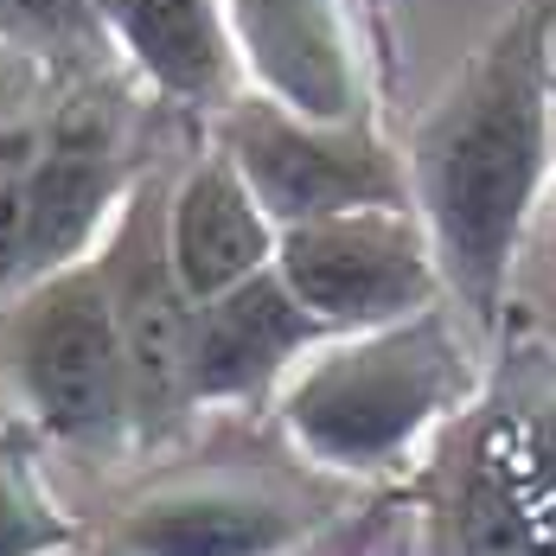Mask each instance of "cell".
<instances>
[{"instance_id":"cell-1","label":"cell","mask_w":556,"mask_h":556,"mask_svg":"<svg viewBox=\"0 0 556 556\" xmlns=\"http://www.w3.org/2000/svg\"><path fill=\"white\" fill-rule=\"evenodd\" d=\"M551 39V0L511 7L403 135L409 205L435 243L447 307L473 339L500 333L525 230L556 167Z\"/></svg>"},{"instance_id":"cell-2","label":"cell","mask_w":556,"mask_h":556,"mask_svg":"<svg viewBox=\"0 0 556 556\" xmlns=\"http://www.w3.org/2000/svg\"><path fill=\"white\" fill-rule=\"evenodd\" d=\"M480 339L454 307L333 333L276 396V429L314 473L390 480L409 473L480 403Z\"/></svg>"},{"instance_id":"cell-3","label":"cell","mask_w":556,"mask_h":556,"mask_svg":"<svg viewBox=\"0 0 556 556\" xmlns=\"http://www.w3.org/2000/svg\"><path fill=\"white\" fill-rule=\"evenodd\" d=\"M0 371L20 416L58 447H135V390L97 263L26 281L0 307Z\"/></svg>"},{"instance_id":"cell-4","label":"cell","mask_w":556,"mask_h":556,"mask_svg":"<svg viewBox=\"0 0 556 556\" xmlns=\"http://www.w3.org/2000/svg\"><path fill=\"white\" fill-rule=\"evenodd\" d=\"M429 556H556V365L480 390L454 422Z\"/></svg>"},{"instance_id":"cell-5","label":"cell","mask_w":556,"mask_h":556,"mask_svg":"<svg viewBox=\"0 0 556 556\" xmlns=\"http://www.w3.org/2000/svg\"><path fill=\"white\" fill-rule=\"evenodd\" d=\"M212 148L230 154V167L243 173V186L276 218V230L365 205H409L403 148L384 141L371 115L314 122L263 90H243L230 110L212 115Z\"/></svg>"},{"instance_id":"cell-6","label":"cell","mask_w":556,"mask_h":556,"mask_svg":"<svg viewBox=\"0 0 556 556\" xmlns=\"http://www.w3.org/2000/svg\"><path fill=\"white\" fill-rule=\"evenodd\" d=\"M135 161V103L110 84V71L58 77L46 115V154L26 192V281L90 263L141 186Z\"/></svg>"},{"instance_id":"cell-7","label":"cell","mask_w":556,"mask_h":556,"mask_svg":"<svg viewBox=\"0 0 556 556\" xmlns=\"http://www.w3.org/2000/svg\"><path fill=\"white\" fill-rule=\"evenodd\" d=\"M276 276L327 333L390 327L447 301L442 263L416 205H365L288 224L276 243Z\"/></svg>"},{"instance_id":"cell-8","label":"cell","mask_w":556,"mask_h":556,"mask_svg":"<svg viewBox=\"0 0 556 556\" xmlns=\"http://www.w3.org/2000/svg\"><path fill=\"white\" fill-rule=\"evenodd\" d=\"M110 288L122 352H128V390H135V447L167 442L173 429L192 416L186 396V358H192V314L199 301L173 269L167 250V186L141 173L128 192L122 218L110 224L103 250L90 256Z\"/></svg>"},{"instance_id":"cell-9","label":"cell","mask_w":556,"mask_h":556,"mask_svg":"<svg viewBox=\"0 0 556 556\" xmlns=\"http://www.w3.org/2000/svg\"><path fill=\"white\" fill-rule=\"evenodd\" d=\"M250 90L314 122H352L371 97V58L390 64L384 0H224Z\"/></svg>"},{"instance_id":"cell-10","label":"cell","mask_w":556,"mask_h":556,"mask_svg":"<svg viewBox=\"0 0 556 556\" xmlns=\"http://www.w3.org/2000/svg\"><path fill=\"white\" fill-rule=\"evenodd\" d=\"M327 525V505L263 473H167L122 505L115 556H301Z\"/></svg>"},{"instance_id":"cell-11","label":"cell","mask_w":556,"mask_h":556,"mask_svg":"<svg viewBox=\"0 0 556 556\" xmlns=\"http://www.w3.org/2000/svg\"><path fill=\"white\" fill-rule=\"evenodd\" d=\"M327 327L288 294L276 269L237 281L218 301H199L192 314V358H186V396L199 409H256L281 396L314 345H327Z\"/></svg>"},{"instance_id":"cell-12","label":"cell","mask_w":556,"mask_h":556,"mask_svg":"<svg viewBox=\"0 0 556 556\" xmlns=\"http://www.w3.org/2000/svg\"><path fill=\"white\" fill-rule=\"evenodd\" d=\"M110 39L154 97L205 122L250 90L224 0H115Z\"/></svg>"},{"instance_id":"cell-13","label":"cell","mask_w":556,"mask_h":556,"mask_svg":"<svg viewBox=\"0 0 556 556\" xmlns=\"http://www.w3.org/2000/svg\"><path fill=\"white\" fill-rule=\"evenodd\" d=\"M276 218L256 205L224 148H199V161L167 186V250L192 301H218L237 281L276 269Z\"/></svg>"},{"instance_id":"cell-14","label":"cell","mask_w":556,"mask_h":556,"mask_svg":"<svg viewBox=\"0 0 556 556\" xmlns=\"http://www.w3.org/2000/svg\"><path fill=\"white\" fill-rule=\"evenodd\" d=\"M84 518L46 480V435L26 416L0 422V556H77Z\"/></svg>"},{"instance_id":"cell-15","label":"cell","mask_w":556,"mask_h":556,"mask_svg":"<svg viewBox=\"0 0 556 556\" xmlns=\"http://www.w3.org/2000/svg\"><path fill=\"white\" fill-rule=\"evenodd\" d=\"M52 90H39L26 110L0 128V307L26 288V192H33V167L46 154Z\"/></svg>"},{"instance_id":"cell-16","label":"cell","mask_w":556,"mask_h":556,"mask_svg":"<svg viewBox=\"0 0 556 556\" xmlns=\"http://www.w3.org/2000/svg\"><path fill=\"white\" fill-rule=\"evenodd\" d=\"M52 84H58V77L39 64V58H26L20 46H7V39H0V128L26 110L39 90H52Z\"/></svg>"},{"instance_id":"cell-17","label":"cell","mask_w":556,"mask_h":556,"mask_svg":"<svg viewBox=\"0 0 556 556\" xmlns=\"http://www.w3.org/2000/svg\"><path fill=\"white\" fill-rule=\"evenodd\" d=\"M551 103H556V39H551Z\"/></svg>"},{"instance_id":"cell-18","label":"cell","mask_w":556,"mask_h":556,"mask_svg":"<svg viewBox=\"0 0 556 556\" xmlns=\"http://www.w3.org/2000/svg\"><path fill=\"white\" fill-rule=\"evenodd\" d=\"M97 7H103V20H110V13H115V0H97Z\"/></svg>"}]
</instances>
